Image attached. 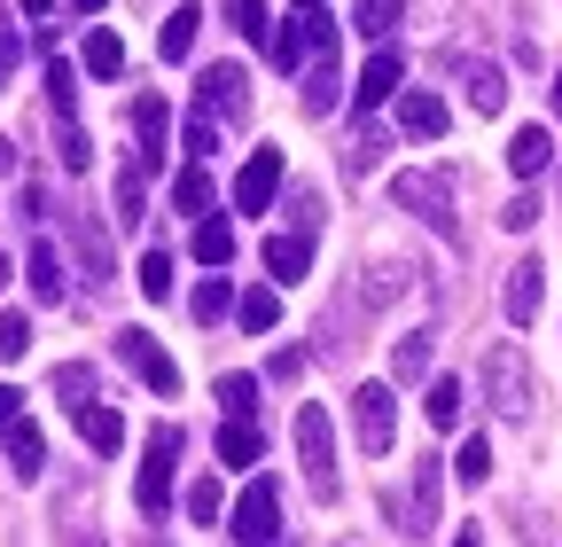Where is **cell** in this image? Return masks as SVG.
I'll return each mask as SVG.
<instances>
[{"instance_id":"obj_4","label":"cell","mask_w":562,"mask_h":547,"mask_svg":"<svg viewBox=\"0 0 562 547\" xmlns=\"http://www.w3.org/2000/svg\"><path fill=\"white\" fill-rule=\"evenodd\" d=\"M281 539V485L250 477V493L235 501V547H273Z\"/></svg>"},{"instance_id":"obj_10","label":"cell","mask_w":562,"mask_h":547,"mask_svg":"<svg viewBox=\"0 0 562 547\" xmlns=\"http://www.w3.org/2000/svg\"><path fill=\"white\" fill-rule=\"evenodd\" d=\"M195 87H203V118H227V110L243 118V110H250V79H243V63H211Z\"/></svg>"},{"instance_id":"obj_46","label":"cell","mask_w":562,"mask_h":547,"mask_svg":"<svg viewBox=\"0 0 562 547\" xmlns=\"http://www.w3.org/2000/svg\"><path fill=\"white\" fill-rule=\"evenodd\" d=\"M16 415H24V391H16V383H0V431H9Z\"/></svg>"},{"instance_id":"obj_27","label":"cell","mask_w":562,"mask_h":547,"mask_svg":"<svg viewBox=\"0 0 562 547\" xmlns=\"http://www.w3.org/2000/svg\"><path fill=\"white\" fill-rule=\"evenodd\" d=\"M220 406H227V423H250L258 415V376H220Z\"/></svg>"},{"instance_id":"obj_9","label":"cell","mask_w":562,"mask_h":547,"mask_svg":"<svg viewBox=\"0 0 562 547\" xmlns=\"http://www.w3.org/2000/svg\"><path fill=\"white\" fill-rule=\"evenodd\" d=\"M133 133H140V157H133V172H140V180H149V172H165V165H172V149H165L172 110H165L157 94H140V102H133Z\"/></svg>"},{"instance_id":"obj_47","label":"cell","mask_w":562,"mask_h":547,"mask_svg":"<svg viewBox=\"0 0 562 547\" xmlns=\"http://www.w3.org/2000/svg\"><path fill=\"white\" fill-rule=\"evenodd\" d=\"M453 547H484V524H461V539Z\"/></svg>"},{"instance_id":"obj_38","label":"cell","mask_w":562,"mask_h":547,"mask_svg":"<svg viewBox=\"0 0 562 547\" xmlns=\"http://www.w3.org/2000/svg\"><path fill=\"white\" fill-rule=\"evenodd\" d=\"M47 102H55V118L70 125V102H79V71H70V63H47Z\"/></svg>"},{"instance_id":"obj_22","label":"cell","mask_w":562,"mask_h":547,"mask_svg":"<svg viewBox=\"0 0 562 547\" xmlns=\"http://www.w3.org/2000/svg\"><path fill=\"white\" fill-rule=\"evenodd\" d=\"M469 110H476V118H501V110H508V79L492 71V63H484V71H469Z\"/></svg>"},{"instance_id":"obj_13","label":"cell","mask_w":562,"mask_h":547,"mask_svg":"<svg viewBox=\"0 0 562 547\" xmlns=\"http://www.w3.org/2000/svg\"><path fill=\"white\" fill-rule=\"evenodd\" d=\"M336 102H344V71H336V47H328L305 63V118H328Z\"/></svg>"},{"instance_id":"obj_48","label":"cell","mask_w":562,"mask_h":547,"mask_svg":"<svg viewBox=\"0 0 562 547\" xmlns=\"http://www.w3.org/2000/svg\"><path fill=\"white\" fill-rule=\"evenodd\" d=\"M70 9H79V16H102V9H110V0H70Z\"/></svg>"},{"instance_id":"obj_25","label":"cell","mask_w":562,"mask_h":547,"mask_svg":"<svg viewBox=\"0 0 562 547\" xmlns=\"http://www.w3.org/2000/svg\"><path fill=\"white\" fill-rule=\"evenodd\" d=\"M195 258H203V266H235V227H227V220H203V227H195Z\"/></svg>"},{"instance_id":"obj_50","label":"cell","mask_w":562,"mask_h":547,"mask_svg":"<svg viewBox=\"0 0 562 547\" xmlns=\"http://www.w3.org/2000/svg\"><path fill=\"white\" fill-rule=\"evenodd\" d=\"M9 165H16V149H9V142H0V172H9Z\"/></svg>"},{"instance_id":"obj_30","label":"cell","mask_w":562,"mask_h":547,"mask_svg":"<svg viewBox=\"0 0 562 547\" xmlns=\"http://www.w3.org/2000/svg\"><path fill=\"white\" fill-rule=\"evenodd\" d=\"M430 345H438V336H430V328H414V336H398V353H391V368H398V376L414 383L422 368H430Z\"/></svg>"},{"instance_id":"obj_28","label":"cell","mask_w":562,"mask_h":547,"mask_svg":"<svg viewBox=\"0 0 562 547\" xmlns=\"http://www.w3.org/2000/svg\"><path fill=\"white\" fill-rule=\"evenodd\" d=\"M422 415H430L438 431H453V423H461V383H453V376H438V383H430V399H422Z\"/></svg>"},{"instance_id":"obj_52","label":"cell","mask_w":562,"mask_h":547,"mask_svg":"<svg viewBox=\"0 0 562 547\" xmlns=\"http://www.w3.org/2000/svg\"><path fill=\"white\" fill-rule=\"evenodd\" d=\"M0 290H9V258H0Z\"/></svg>"},{"instance_id":"obj_35","label":"cell","mask_w":562,"mask_h":547,"mask_svg":"<svg viewBox=\"0 0 562 547\" xmlns=\"http://www.w3.org/2000/svg\"><path fill=\"white\" fill-rule=\"evenodd\" d=\"M227 16H235V40H250V47H266V0H227Z\"/></svg>"},{"instance_id":"obj_41","label":"cell","mask_w":562,"mask_h":547,"mask_svg":"<svg viewBox=\"0 0 562 547\" xmlns=\"http://www.w3.org/2000/svg\"><path fill=\"white\" fill-rule=\"evenodd\" d=\"M117 220H125V227H140V172H133V165L117 172Z\"/></svg>"},{"instance_id":"obj_40","label":"cell","mask_w":562,"mask_h":547,"mask_svg":"<svg viewBox=\"0 0 562 547\" xmlns=\"http://www.w3.org/2000/svg\"><path fill=\"white\" fill-rule=\"evenodd\" d=\"M188 516L195 524H220V477H195V485H188Z\"/></svg>"},{"instance_id":"obj_5","label":"cell","mask_w":562,"mask_h":547,"mask_svg":"<svg viewBox=\"0 0 562 547\" xmlns=\"http://www.w3.org/2000/svg\"><path fill=\"white\" fill-rule=\"evenodd\" d=\"M391 196H398V212L430 220V227L453 243V188H446L438 172H398V180H391Z\"/></svg>"},{"instance_id":"obj_18","label":"cell","mask_w":562,"mask_h":547,"mask_svg":"<svg viewBox=\"0 0 562 547\" xmlns=\"http://www.w3.org/2000/svg\"><path fill=\"white\" fill-rule=\"evenodd\" d=\"M9 461H16V477H24V485H32V477L47 469V438H40V423H9Z\"/></svg>"},{"instance_id":"obj_2","label":"cell","mask_w":562,"mask_h":547,"mask_svg":"<svg viewBox=\"0 0 562 547\" xmlns=\"http://www.w3.org/2000/svg\"><path fill=\"white\" fill-rule=\"evenodd\" d=\"M172 461H180V423H157L149 431V454H140V485H133V501L149 509V516L172 509Z\"/></svg>"},{"instance_id":"obj_51","label":"cell","mask_w":562,"mask_h":547,"mask_svg":"<svg viewBox=\"0 0 562 547\" xmlns=\"http://www.w3.org/2000/svg\"><path fill=\"white\" fill-rule=\"evenodd\" d=\"M554 118H562V71H554Z\"/></svg>"},{"instance_id":"obj_31","label":"cell","mask_w":562,"mask_h":547,"mask_svg":"<svg viewBox=\"0 0 562 547\" xmlns=\"http://www.w3.org/2000/svg\"><path fill=\"white\" fill-rule=\"evenodd\" d=\"M453 477H461V485H484V477H492V438H484V431H476V438H461Z\"/></svg>"},{"instance_id":"obj_12","label":"cell","mask_w":562,"mask_h":547,"mask_svg":"<svg viewBox=\"0 0 562 547\" xmlns=\"http://www.w3.org/2000/svg\"><path fill=\"white\" fill-rule=\"evenodd\" d=\"M70 415H79V438H87L94 454H117V446H125V415H117V406H94V399H70Z\"/></svg>"},{"instance_id":"obj_33","label":"cell","mask_w":562,"mask_h":547,"mask_svg":"<svg viewBox=\"0 0 562 547\" xmlns=\"http://www.w3.org/2000/svg\"><path fill=\"white\" fill-rule=\"evenodd\" d=\"M438 485H446V477H438V461H422V477H414V524H406V532H430V509H438Z\"/></svg>"},{"instance_id":"obj_54","label":"cell","mask_w":562,"mask_h":547,"mask_svg":"<svg viewBox=\"0 0 562 547\" xmlns=\"http://www.w3.org/2000/svg\"><path fill=\"white\" fill-rule=\"evenodd\" d=\"M79 547H94V539H79Z\"/></svg>"},{"instance_id":"obj_8","label":"cell","mask_w":562,"mask_h":547,"mask_svg":"<svg viewBox=\"0 0 562 547\" xmlns=\"http://www.w3.org/2000/svg\"><path fill=\"white\" fill-rule=\"evenodd\" d=\"M328 47H336V24L321 9H305V16H290V24L273 32V63H281V71H305V63L328 55Z\"/></svg>"},{"instance_id":"obj_24","label":"cell","mask_w":562,"mask_h":547,"mask_svg":"<svg viewBox=\"0 0 562 547\" xmlns=\"http://www.w3.org/2000/svg\"><path fill=\"white\" fill-rule=\"evenodd\" d=\"M235 321H243L250 336H266V328L281 321V298H273V290H243V298H235Z\"/></svg>"},{"instance_id":"obj_23","label":"cell","mask_w":562,"mask_h":547,"mask_svg":"<svg viewBox=\"0 0 562 547\" xmlns=\"http://www.w3.org/2000/svg\"><path fill=\"white\" fill-rule=\"evenodd\" d=\"M398 16H406V0H360V9H351V24H360L368 40H391Z\"/></svg>"},{"instance_id":"obj_6","label":"cell","mask_w":562,"mask_h":547,"mask_svg":"<svg viewBox=\"0 0 562 547\" xmlns=\"http://www.w3.org/2000/svg\"><path fill=\"white\" fill-rule=\"evenodd\" d=\"M117 360H125L140 383H149L157 399H172V391H180V368H172V353L157 345L149 328H117Z\"/></svg>"},{"instance_id":"obj_11","label":"cell","mask_w":562,"mask_h":547,"mask_svg":"<svg viewBox=\"0 0 562 547\" xmlns=\"http://www.w3.org/2000/svg\"><path fill=\"white\" fill-rule=\"evenodd\" d=\"M281 188V149H250V165L235 172V212H266Z\"/></svg>"},{"instance_id":"obj_32","label":"cell","mask_w":562,"mask_h":547,"mask_svg":"<svg viewBox=\"0 0 562 547\" xmlns=\"http://www.w3.org/2000/svg\"><path fill=\"white\" fill-rule=\"evenodd\" d=\"M140 298H149V305L172 298V250H149V258H140Z\"/></svg>"},{"instance_id":"obj_17","label":"cell","mask_w":562,"mask_h":547,"mask_svg":"<svg viewBox=\"0 0 562 547\" xmlns=\"http://www.w3.org/2000/svg\"><path fill=\"white\" fill-rule=\"evenodd\" d=\"M195 32H203V9H195V0H180V9L165 16V32H157V47H165V63H188V47H195Z\"/></svg>"},{"instance_id":"obj_21","label":"cell","mask_w":562,"mask_h":547,"mask_svg":"<svg viewBox=\"0 0 562 547\" xmlns=\"http://www.w3.org/2000/svg\"><path fill=\"white\" fill-rule=\"evenodd\" d=\"M398 125L414 133V142H438V133H446V102L438 94H406L398 102Z\"/></svg>"},{"instance_id":"obj_34","label":"cell","mask_w":562,"mask_h":547,"mask_svg":"<svg viewBox=\"0 0 562 547\" xmlns=\"http://www.w3.org/2000/svg\"><path fill=\"white\" fill-rule=\"evenodd\" d=\"M188 313H195L203 328H211V321H227V313H235V290H227V282H203V290L188 298Z\"/></svg>"},{"instance_id":"obj_37","label":"cell","mask_w":562,"mask_h":547,"mask_svg":"<svg viewBox=\"0 0 562 547\" xmlns=\"http://www.w3.org/2000/svg\"><path fill=\"white\" fill-rule=\"evenodd\" d=\"M375 165H383V133H360V142L344 149V180H368Z\"/></svg>"},{"instance_id":"obj_14","label":"cell","mask_w":562,"mask_h":547,"mask_svg":"<svg viewBox=\"0 0 562 547\" xmlns=\"http://www.w3.org/2000/svg\"><path fill=\"white\" fill-rule=\"evenodd\" d=\"M539 290H547V266H539V258H516V266H508V321H516V328L539 313Z\"/></svg>"},{"instance_id":"obj_3","label":"cell","mask_w":562,"mask_h":547,"mask_svg":"<svg viewBox=\"0 0 562 547\" xmlns=\"http://www.w3.org/2000/svg\"><path fill=\"white\" fill-rule=\"evenodd\" d=\"M351 431H360V454H391V438H398L391 383H360V391H351Z\"/></svg>"},{"instance_id":"obj_45","label":"cell","mask_w":562,"mask_h":547,"mask_svg":"<svg viewBox=\"0 0 562 547\" xmlns=\"http://www.w3.org/2000/svg\"><path fill=\"white\" fill-rule=\"evenodd\" d=\"M297 368H305V353H297V345H281V353H273V368H266V376H273V383H297Z\"/></svg>"},{"instance_id":"obj_49","label":"cell","mask_w":562,"mask_h":547,"mask_svg":"<svg viewBox=\"0 0 562 547\" xmlns=\"http://www.w3.org/2000/svg\"><path fill=\"white\" fill-rule=\"evenodd\" d=\"M47 9H55V0H24V16H47Z\"/></svg>"},{"instance_id":"obj_36","label":"cell","mask_w":562,"mask_h":547,"mask_svg":"<svg viewBox=\"0 0 562 547\" xmlns=\"http://www.w3.org/2000/svg\"><path fill=\"white\" fill-rule=\"evenodd\" d=\"M172 203H180V212H211V172H203V165H188V172L172 180Z\"/></svg>"},{"instance_id":"obj_19","label":"cell","mask_w":562,"mask_h":547,"mask_svg":"<svg viewBox=\"0 0 562 547\" xmlns=\"http://www.w3.org/2000/svg\"><path fill=\"white\" fill-rule=\"evenodd\" d=\"M351 94H360V110L391 102V94H398V55H391V47H383V55H368V71H360V87H351Z\"/></svg>"},{"instance_id":"obj_7","label":"cell","mask_w":562,"mask_h":547,"mask_svg":"<svg viewBox=\"0 0 562 547\" xmlns=\"http://www.w3.org/2000/svg\"><path fill=\"white\" fill-rule=\"evenodd\" d=\"M484 391L501 415H524L531 406V368H524V345H492L484 353Z\"/></svg>"},{"instance_id":"obj_26","label":"cell","mask_w":562,"mask_h":547,"mask_svg":"<svg viewBox=\"0 0 562 547\" xmlns=\"http://www.w3.org/2000/svg\"><path fill=\"white\" fill-rule=\"evenodd\" d=\"M87 71H94V79H117V71H125V40H117L110 24L87 40Z\"/></svg>"},{"instance_id":"obj_44","label":"cell","mask_w":562,"mask_h":547,"mask_svg":"<svg viewBox=\"0 0 562 547\" xmlns=\"http://www.w3.org/2000/svg\"><path fill=\"white\" fill-rule=\"evenodd\" d=\"M531 220H539V196H508V212H501V227H516V235H524Z\"/></svg>"},{"instance_id":"obj_15","label":"cell","mask_w":562,"mask_h":547,"mask_svg":"<svg viewBox=\"0 0 562 547\" xmlns=\"http://www.w3.org/2000/svg\"><path fill=\"white\" fill-rule=\"evenodd\" d=\"M547 157H554V133H547V125H524L516 142H508V172H516V180H539Z\"/></svg>"},{"instance_id":"obj_43","label":"cell","mask_w":562,"mask_h":547,"mask_svg":"<svg viewBox=\"0 0 562 547\" xmlns=\"http://www.w3.org/2000/svg\"><path fill=\"white\" fill-rule=\"evenodd\" d=\"M211 149H220V125L195 110V118H188V157H211Z\"/></svg>"},{"instance_id":"obj_39","label":"cell","mask_w":562,"mask_h":547,"mask_svg":"<svg viewBox=\"0 0 562 547\" xmlns=\"http://www.w3.org/2000/svg\"><path fill=\"white\" fill-rule=\"evenodd\" d=\"M32 353V321L24 313H0V360H24Z\"/></svg>"},{"instance_id":"obj_53","label":"cell","mask_w":562,"mask_h":547,"mask_svg":"<svg viewBox=\"0 0 562 547\" xmlns=\"http://www.w3.org/2000/svg\"><path fill=\"white\" fill-rule=\"evenodd\" d=\"M305 9H321V0H305Z\"/></svg>"},{"instance_id":"obj_20","label":"cell","mask_w":562,"mask_h":547,"mask_svg":"<svg viewBox=\"0 0 562 547\" xmlns=\"http://www.w3.org/2000/svg\"><path fill=\"white\" fill-rule=\"evenodd\" d=\"M24 274H32V298H40V305H63V258H55L47 235L32 243V266H24Z\"/></svg>"},{"instance_id":"obj_16","label":"cell","mask_w":562,"mask_h":547,"mask_svg":"<svg viewBox=\"0 0 562 547\" xmlns=\"http://www.w3.org/2000/svg\"><path fill=\"white\" fill-rule=\"evenodd\" d=\"M305 266H313V243L305 235H273L266 243V274H273V282H305Z\"/></svg>"},{"instance_id":"obj_42","label":"cell","mask_w":562,"mask_h":547,"mask_svg":"<svg viewBox=\"0 0 562 547\" xmlns=\"http://www.w3.org/2000/svg\"><path fill=\"white\" fill-rule=\"evenodd\" d=\"M16 63H24V40H16V24H9V16H0V87L16 79Z\"/></svg>"},{"instance_id":"obj_29","label":"cell","mask_w":562,"mask_h":547,"mask_svg":"<svg viewBox=\"0 0 562 547\" xmlns=\"http://www.w3.org/2000/svg\"><path fill=\"white\" fill-rule=\"evenodd\" d=\"M220 461H227V469H250V461H258V423H227V431H220Z\"/></svg>"},{"instance_id":"obj_1","label":"cell","mask_w":562,"mask_h":547,"mask_svg":"<svg viewBox=\"0 0 562 547\" xmlns=\"http://www.w3.org/2000/svg\"><path fill=\"white\" fill-rule=\"evenodd\" d=\"M297 461H305V485L321 493V501H336V438H328V406H297Z\"/></svg>"}]
</instances>
